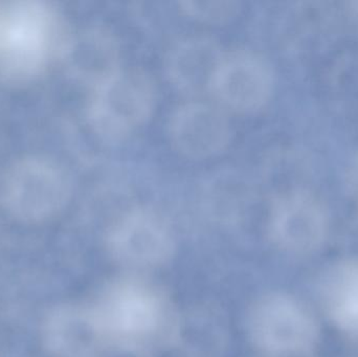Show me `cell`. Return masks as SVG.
<instances>
[{
    "mask_svg": "<svg viewBox=\"0 0 358 357\" xmlns=\"http://www.w3.org/2000/svg\"><path fill=\"white\" fill-rule=\"evenodd\" d=\"M80 71L94 88L121 71V48L111 31L92 29L82 40Z\"/></svg>",
    "mask_w": 358,
    "mask_h": 357,
    "instance_id": "cell-12",
    "label": "cell"
},
{
    "mask_svg": "<svg viewBox=\"0 0 358 357\" xmlns=\"http://www.w3.org/2000/svg\"><path fill=\"white\" fill-rule=\"evenodd\" d=\"M107 249L115 261L134 270L167 263L176 240L166 220L153 210L134 207L120 214L109 226Z\"/></svg>",
    "mask_w": 358,
    "mask_h": 357,
    "instance_id": "cell-5",
    "label": "cell"
},
{
    "mask_svg": "<svg viewBox=\"0 0 358 357\" xmlns=\"http://www.w3.org/2000/svg\"><path fill=\"white\" fill-rule=\"evenodd\" d=\"M204 201L214 211H239L250 203V186L240 176L221 174L208 182L202 193Z\"/></svg>",
    "mask_w": 358,
    "mask_h": 357,
    "instance_id": "cell-13",
    "label": "cell"
},
{
    "mask_svg": "<svg viewBox=\"0 0 358 357\" xmlns=\"http://www.w3.org/2000/svg\"><path fill=\"white\" fill-rule=\"evenodd\" d=\"M185 16L204 23H224L233 19L239 10V3L233 1H183L179 3Z\"/></svg>",
    "mask_w": 358,
    "mask_h": 357,
    "instance_id": "cell-14",
    "label": "cell"
},
{
    "mask_svg": "<svg viewBox=\"0 0 358 357\" xmlns=\"http://www.w3.org/2000/svg\"><path fill=\"white\" fill-rule=\"evenodd\" d=\"M273 84L271 65L262 56L250 50H234L225 52L210 96L227 112L248 115L264 108Z\"/></svg>",
    "mask_w": 358,
    "mask_h": 357,
    "instance_id": "cell-6",
    "label": "cell"
},
{
    "mask_svg": "<svg viewBox=\"0 0 358 357\" xmlns=\"http://www.w3.org/2000/svg\"><path fill=\"white\" fill-rule=\"evenodd\" d=\"M268 232L279 249L296 255L309 254L325 241L327 214L315 195L294 188L273 198Z\"/></svg>",
    "mask_w": 358,
    "mask_h": 357,
    "instance_id": "cell-7",
    "label": "cell"
},
{
    "mask_svg": "<svg viewBox=\"0 0 358 357\" xmlns=\"http://www.w3.org/2000/svg\"><path fill=\"white\" fill-rule=\"evenodd\" d=\"M157 85L138 68H122L94 88L90 121L94 131L108 142H117L147 123L157 103Z\"/></svg>",
    "mask_w": 358,
    "mask_h": 357,
    "instance_id": "cell-2",
    "label": "cell"
},
{
    "mask_svg": "<svg viewBox=\"0 0 358 357\" xmlns=\"http://www.w3.org/2000/svg\"><path fill=\"white\" fill-rule=\"evenodd\" d=\"M55 23L46 8L15 4L0 12V73L10 78L35 73L48 60Z\"/></svg>",
    "mask_w": 358,
    "mask_h": 357,
    "instance_id": "cell-4",
    "label": "cell"
},
{
    "mask_svg": "<svg viewBox=\"0 0 358 357\" xmlns=\"http://www.w3.org/2000/svg\"><path fill=\"white\" fill-rule=\"evenodd\" d=\"M353 192L355 193V195H357V197L358 198V184L357 186H355V188H352Z\"/></svg>",
    "mask_w": 358,
    "mask_h": 357,
    "instance_id": "cell-15",
    "label": "cell"
},
{
    "mask_svg": "<svg viewBox=\"0 0 358 357\" xmlns=\"http://www.w3.org/2000/svg\"><path fill=\"white\" fill-rule=\"evenodd\" d=\"M43 340L57 357H100L108 348L92 307L63 305L44 322Z\"/></svg>",
    "mask_w": 358,
    "mask_h": 357,
    "instance_id": "cell-10",
    "label": "cell"
},
{
    "mask_svg": "<svg viewBox=\"0 0 358 357\" xmlns=\"http://www.w3.org/2000/svg\"><path fill=\"white\" fill-rule=\"evenodd\" d=\"M248 329L254 345L275 357L304 356L319 337L317 321L308 308L292 296H263L250 309Z\"/></svg>",
    "mask_w": 358,
    "mask_h": 357,
    "instance_id": "cell-3",
    "label": "cell"
},
{
    "mask_svg": "<svg viewBox=\"0 0 358 357\" xmlns=\"http://www.w3.org/2000/svg\"><path fill=\"white\" fill-rule=\"evenodd\" d=\"M323 293L332 322L349 339L358 342V258L334 266L326 277Z\"/></svg>",
    "mask_w": 358,
    "mask_h": 357,
    "instance_id": "cell-11",
    "label": "cell"
},
{
    "mask_svg": "<svg viewBox=\"0 0 358 357\" xmlns=\"http://www.w3.org/2000/svg\"><path fill=\"white\" fill-rule=\"evenodd\" d=\"M219 42L206 35H191L172 44L165 69L172 85L192 100L210 94L213 82L225 56Z\"/></svg>",
    "mask_w": 358,
    "mask_h": 357,
    "instance_id": "cell-9",
    "label": "cell"
},
{
    "mask_svg": "<svg viewBox=\"0 0 358 357\" xmlns=\"http://www.w3.org/2000/svg\"><path fill=\"white\" fill-rule=\"evenodd\" d=\"M169 136L174 148L187 159H210L222 152L231 136L227 111L202 99L180 105L170 119Z\"/></svg>",
    "mask_w": 358,
    "mask_h": 357,
    "instance_id": "cell-8",
    "label": "cell"
},
{
    "mask_svg": "<svg viewBox=\"0 0 358 357\" xmlns=\"http://www.w3.org/2000/svg\"><path fill=\"white\" fill-rule=\"evenodd\" d=\"M109 347L142 354L176 337L178 320L163 293L146 281L122 279L92 307Z\"/></svg>",
    "mask_w": 358,
    "mask_h": 357,
    "instance_id": "cell-1",
    "label": "cell"
}]
</instances>
